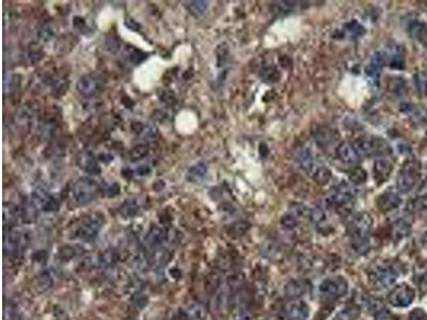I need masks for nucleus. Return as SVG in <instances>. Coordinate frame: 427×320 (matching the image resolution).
<instances>
[{"instance_id":"obj_1","label":"nucleus","mask_w":427,"mask_h":320,"mask_svg":"<svg viewBox=\"0 0 427 320\" xmlns=\"http://www.w3.org/2000/svg\"><path fill=\"white\" fill-rule=\"evenodd\" d=\"M372 225L373 219L367 212L358 213L349 222L347 227L348 236L352 247L357 252L362 253L367 250Z\"/></svg>"},{"instance_id":"obj_2","label":"nucleus","mask_w":427,"mask_h":320,"mask_svg":"<svg viewBox=\"0 0 427 320\" xmlns=\"http://www.w3.org/2000/svg\"><path fill=\"white\" fill-rule=\"evenodd\" d=\"M368 283L377 290L389 288L398 277L397 269L390 262H377L368 270Z\"/></svg>"},{"instance_id":"obj_3","label":"nucleus","mask_w":427,"mask_h":320,"mask_svg":"<svg viewBox=\"0 0 427 320\" xmlns=\"http://www.w3.org/2000/svg\"><path fill=\"white\" fill-rule=\"evenodd\" d=\"M359 156L363 157H387L392 154V146L380 137L359 138L354 143Z\"/></svg>"},{"instance_id":"obj_4","label":"nucleus","mask_w":427,"mask_h":320,"mask_svg":"<svg viewBox=\"0 0 427 320\" xmlns=\"http://www.w3.org/2000/svg\"><path fill=\"white\" fill-rule=\"evenodd\" d=\"M356 200L355 188L349 184L342 183L336 186L326 198V205L331 208H346Z\"/></svg>"},{"instance_id":"obj_5","label":"nucleus","mask_w":427,"mask_h":320,"mask_svg":"<svg viewBox=\"0 0 427 320\" xmlns=\"http://www.w3.org/2000/svg\"><path fill=\"white\" fill-rule=\"evenodd\" d=\"M98 194V184L94 179L81 177L73 186V196L79 205H86L96 199Z\"/></svg>"},{"instance_id":"obj_6","label":"nucleus","mask_w":427,"mask_h":320,"mask_svg":"<svg viewBox=\"0 0 427 320\" xmlns=\"http://www.w3.org/2000/svg\"><path fill=\"white\" fill-rule=\"evenodd\" d=\"M420 177V167L415 161H408L400 169L396 178L397 190L408 193L415 187Z\"/></svg>"},{"instance_id":"obj_7","label":"nucleus","mask_w":427,"mask_h":320,"mask_svg":"<svg viewBox=\"0 0 427 320\" xmlns=\"http://www.w3.org/2000/svg\"><path fill=\"white\" fill-rule=\"evenodd\" d=\"M348 291V282L343 276H329L319 284V292L327 299H339Z\"/></svg>"},{"instance_id":"obj_8","label":"nucleus","mask_w":427,"mask_h":320,"mask_svg":"<svg viewBox=\"0 0 427 320\" xmlns=\"http://www.w3.org/2000/svg\"><path fill=\"white\" fill-rule=\"evenodd\" d=\"M104 225V217L94 213L86 218L77 228L76 236L84 241H92L100 234Z\"/></svg>"},{"instance_id":"obj_9","label":"nucleus","mask_w":427,"mask_h":320,"mask_svg":"<svg viewBox=\"0 0 427 320\" xmlns=\"http://www.w3.org/2000/svg\"><path fill=\"white\" fill-rule=\"evenodd\" d=\"M415 298V291L411 286L407 284H400L396 286L388 297V302L394 307H407L413 302Z\"/></svg>"},{"instance_id":"obj_10","label":"nucleus","mask_w":427,"mask_h":320,"mask_svg":"<svg viewBox=\"0 0 427 320\" xmlns=\"http://www.w3.org/2000/svg\"><path fill=\"white\" fill-rule=\"evenodd\" d=\"M77 92L85 98H92L102 92L101 80L96 76L88 74L80 77L76 85Z\"/></svg>"},{"instance_id":"obj_11","label":"nucleus","mask_w":427,"mask_h":320,"mask_svg":"<svg viewBox=\"0 0 427 320\" xmlns=\"http://www.w3.org/2000/svg\"><path fill=\"white\" fill-rule=\"evenodd\" d=\"M385 62H387V58H385V54L381 52H376L373 56L371 60H369L368 64L365 68V74L368 78H371L375 85H379V77L381 71L384 67Z\"/></svg>"},{"instance_id":"obj_12","label":"nucleus","mask_w":427,"mask_h":320,"mask_svg":"<svg viewBox=\"0 0 427 320\" xmlns=\"http://www.w3.org/2000/svg\"><path fill=\"white\" fill-rule=\"evenodd\" d=\"M32 201H34L36 207L44 211L57 210L59 207V204L54 196L46 190L42 189V188H39V189L34 191V193H32Z\"/></svg>"},{"instance_id":"obj_13","label":"nucleus","mask_w":427,"mask_h":320,"mask_svg":"<svg viewBox=\"0 0 427 320\" xmlns=\"http://www.w3.org/2000/svg\"><path fill=\"white\" fill-rule=\"evenodd\" d=\"M286 315L290 320H308L310 316V307L307 303L300 299H294L286 305Z\"/></svg>"},{"instance_id":"obj_14","label":"nucleus","mask_w":427,"mask_h":320,"mask_svg":"<svg viewBox=\"0 0 427 320\" xmlns=\"http://www.w3.org/2000/svg\"><path fill=\"white\" fill-rule=\"evenodd\" d=\"M335 154H336V157H338L342 162L348 163V165L356 163L360 158V156L357 150L355 149L354 144L346 141L339 143V145L336 146L335 149Z\"/></svg>"},{"instance_id":"obj_15","label":"nucleus","mask_w":427,"mask_h":320,"mask_svg":"<svg viewBox=\"0 0 427 320\" xmlns=\"http://www.w3.org/2000/svg\"><path fill=\"white\" fill-rule=\"evenodd\" d=\"M401 204L400 196L394 191H385L377 199V205L383 212H390L397 209Z\"/></svg>"},{"instance_id":"obj_16","label":"nucleus","mask_w":427,"mask_h":320,"mask_svg":"<svg viewBox=\"0 0 427 320\" xmlns=\"http://www.w3.org/2000/svg\"><path fill=\"white\" fill-rule=\"evenodd\" d=\"M78 165L89 174L96 175L101 172L100 166L95 159V156L91 152H83L78 156Z\"/></svg>"},{"instance_id":"obj_17","label":"nucleus","mask_w":427,"mask_h":320,"mask_svg":"<svg viewBox=\"0 0 427 320\" xmlns=\"http://www.w3.org/2000/svg\"><path fill=\"white\" fill-rule=\"evenodd\" d=\"M392 163L387 159H378L374 163V177L377 184H382L388 180L392 173Z\"/></svg>"},{"instance_id":"obj_18","label":"nucleus","mask_w":427,"mask_h":320,"mask_svg":"<svg viewBox=\"0 0 427 320\" xmlns=\"http://www.w3.org/2000/svg\"><path fill=\"white\" fill-rule=\"evenodd\" d=\"M408 34L427 48V25L420 21H411L407 27Z\"/></svg>"},{"instance_id":"obj_19","label":"nucleus","mask_w":427,"mask_h":320,"mask_svg":"<svg viewBox=\"0 0 427 320\" xmlns=\"http://www.w3.org/2000/svg\"><path fill=\"white\" fill-rule=\"evenodd\" d=\"M385 58L390 59V68L393 70H403L405 68V57L400 46L394 44L390 47Z\"/></svg>"},{"instance_id":"obj_20","label":"nucleus","mask_w":427,"mask_h":320,"mask_svg":"<svg viewBox=\"0 0 427 320\" xmlns=\"http://www.w3.org/2000/svg\"><path fill=\"white\" fill-rule=\"evenodd\" d=\"M315 141L320 146H328L331 144L335 138V131L326 126H317L313 131Z\"/></svg>"},{"instance_id":"obj_21","label":"nucleus","mask_w":427,"mask_h":320,"mask_svg":"<svg viewBox=\"0 0 427 320\" xmlns=\"http://www.w3.org/2000/svg\"><path fill=\"white\" fill-rule=\"evenodd\" d=\"M308 291V284L305 281L295 280L291 281L285 287V293L287 297L297 299Z\"/></svg>"},{"instance_id":"obj_22","label":"nucleus","mask_w":427,"mask_h":320,"mask_svg":"<svg viewBox=\"0 0 427 320\" xmlns=\"http://www.w3.org/2000/svg\"><path fill=\"white\" fill-rule=\"evenodd\" d=\"M206 172H207L206 166H205L203 162H199V163H196V165H194L193 167H191L189 170H188L186 178H187L188 182L193 183V184H198V183L202 182L203 178L205 177V175H206Z\"/></svg>"},{"instance_id":"obj_23","label":"nucleus","mask_w":427,"mask_h":320,"mask_svg":"<svg viewBox=\"0 0 427 320\" xmlns=\"http://www.w3.org/2000/svg\"><path fill=\"white\" fill-rule=\"evenodd\" d=\"M411 231V226L407 220L399 219L392 225V236L395 240H400L408 236Z\"/></svg>"},{"instance_id":"obj_24","label":"nucleus","mask_w":427,"mask_h":320,"mask_svg":"<svg viewBox=\"0 0 427 320\" xmlns=\"http://www.w3.org/2000/svg\"><path fill=\"white\" fill-rule=\"evenodd\" d=\"M296 161L298 162L299 167L307 172H310L313 169V155H312V152L308 147H303V149L298 152V154L296 155Z\"/></svg>"},{"instance_id":"obj_25","label":"nucleus","mask_w":427,"mask_h":320,"mask_svg":"<svg viewBox=\"0 0 427 320\" xmlns=\"http://www.w3.org/2000/svg\"><path fill=\"white\" fill-rule=\"evenodd\" d=\"M344 34L350 39H358L363 37L365 34V28L357 21H351L344 25Z\"/></svg>"},{"instance_id":"obj_26","label":"nucleus","mask_w":427,"mask_h":320,"mask_svg":"<svg viewBox=\"0 0 427 320\" xmlns=\"http://www.w3.org/2000/svg\"><path fill=\"white\" fill-rule=\"evenodd\" d=\"M166 240V232L161 228L155 227L147 234L146 242L151 248H158Z\"/></svg>"},{"instance_id":"obj_27","label":"nucleus","mask_w":427,"mask_h":320,"mask_svg":"<svg viewBox=\"0 0 427 320\" xmlns=\"http://www.w3.org/2000/svg\"><path fill=\"white\" fill-rule=\"evenodd\" d=\"M140 210H141L140 205H139L136 201H131V200L129 201L127 200L124 204L122 205V207L120 209L121 215L126 219H130L138 216Z\"/></svg>"},{"instance_id":"obj_28","label":"nucleus","mask_w":427,"mask_h":320,"mask_svg":"<svg viewBox=\"0 0 427 320\" xmlns=\"http://www.w3.org/2000/svg\"><path fill=\"white\" fill-rule=\"evenodd\" d=\"M313 179L314 182L318 185H326L331 180L332 178V172L329 168L327 167H319L315 169L313 172Z\"/></svg>"},{"instance_id":"obj_29","label":"nucleus","mask_w":427,"mask_h":320,"mask_svg":"<svg viewBox=\"0 0 427 320\" xmlns=\"http://www.w3.org/2000/svg\"><path fill=\"white\" fill-rule=\"evenodd\" d=\"M185 6L187 8L188 12H189L192 16H194V18H200V16H202L207 9V3L201 2V0L188 2L186 3Z\"/></svg>"},{"instance_id":"obj_30","label":"nucleus","mask_w":427,"mask_h":320,"mask_svg":"<svg viewBox=\"0 0 427 320\" xmlns=\"http://www.w3.org/2000/svg\"><path fill=\"white\" fill-rule=\"evenodd\" d=\"M367 173L362 168H355L349 173V180L352 185H362L366 182Z\"/></svg>"},{"instance_id":"obj_31","label":"nucleus","mask_w":427,"mask_h":320,"mask_svg":"<svg viewBox=\"0 0 427 320\" xmlns=\"http://www.w3.org/2000/svg\"><path fill=\"white\" fill-rule=\"evenodd\" d=\"M406 90V84L403 78L394 77L389 83V91L395 95H401Z\"/></svg>"},{"instance_id":"obj_32","label":"nucleus","mask_w":427,"mask_h":320,"mask_svg":"<svg viewBox=\"0 0 427 320\" xmlns=\"http://www.w3.org/2000/svg\"><path fill=\"white\" fill-rule=\"evenodd\" d=\"M414 84L420 94L427 96V73L420 72L414 76Z\"/></svg>"},{"instance_id":"obj_33","label":"nucleus","mask_w":427,"mask_h":320,"mask_svg":"<svg viewBox=\"0 0 427 320\" xmlns=\"http://www.w3.org/2000/svg\"><path fill=\"white\" fill-rule=\"evenodd\" d=\"M262 77L266 83H277L279 78H280V74H279L276 68L268 67L262 71Z\"/></svg>"},{"instance_id":"obj_34","label":"nucleus","mask_w":427,"mask_h":320,"mask_svg":"<svg viewBox=\"0 0 427 320\" xmlns=\"http://www.w3.org/2000/svg\"><path fill=\"white\" fill-rule=\"evenodd\" d=\"M357 310L354 307H345L340 310L333 318V320H355Z\"/></svg>"},{"instance_id":"obj_35","label":"nucleus","mask_w":427,"mask_h":320,"mask_svg":"<svg viewBox=\"0 0 427 320\" xmlns=\"http://www.w3.org/2000/svg\"><path fill=\"white\" fill-rule=\"evenodd\" d=\"M55 278L54 274L51 271H45L39 277V285L42 287L43 289H49L54 285Z\"/></svg>"},{"instance_id":"obj_36","label":"nucleus","mask_w":427,"mask_h":320,"mask_svg":"<svg viewBox=\"0 0 427 320\" xmlns=\"http://www.w3.org/2000/svg\"><path fill=\"white\" fill-rule=\"evenodd\" d=\"M147 153H149V147H147L146 145H143V144L142 145H137L130 152L131 160L142 159Z\"/></svg>"},{"instance_id":"obj_37","label":"nucleus","mask_w":427,"mask_h":320,"mask_svg":"<svg viewBox=\"0 0 427 320\" xmlns=\"http://www.w3.org/2000/svg\"><path fill=\"white\" fill-rule=\"evenodd\" d=\"M297 223H298V220H297V217L294 215L293 212H290V213H287V215H285L283 218H282V224L286 227V228H294V227H296L297 226Z\"/></svg>"},{"instance_id":"obj_38","label":"nucleus","mask_w":427,"mask_h":320,"mask_svg":"<svg viewBox=\"0 0 427 320\" xmlns=\"http://www.w3.org/2000/svg\"><path fill=\"white\" fill-rule=\"evenodd\" d=\"M412 205H413L414 210H423L427 208V198H425V196L416 198L415 200H413Z\"/></svg>"},{"instance_id":"obj_39","label":"nucleus","mask_w":427,"mask_h":320,"mask_svg":"<svg viewBox=\"0 0 427 320\" xmlns=\"http://www.w3.org/2000/svg\"><path fill=\"white\" fill-rule=\"evenodd\" d=\"M120 190L121 189H120L119 185L117 183H114V184L110 185L109 187H107L106 194H107V196H116L120 193Z\"/></svg>"},{"instance_id":"obj_40","label":"nucleus","mask_w":427,"mask_h":320,"mask_svg":"<svg viewBox=\"0 0 427 320\" xmlns=\"http://www.w3.org/2000/svg\"><path fill=\"white\" fill-rule=\"evenodd\" d=\"M125 25H126L127 28H129L130 30H133V31H138L139 29H140V24L137 23L133 19H127L126 22H125Z\"/></svg>"},{"instance_id":"obj_41","label":"nucleus","mask_w":427,"mask_h":320,"mask_svg":"<svg viewBox=\"0 0 427 320\" xmlns=\"http://www.w3.org/2000/svg\"><path fill=\"white\" fill-rule=\"evenodd\" d=\"M137 173H138L139 175H141V176L146 175V174H149V173H150V169H149V167H147V166H141V167H139V168H138V170H137Z\"/></svg>"},{"instance_id":"obj_42","label":"nucleus","mask_w":427,"mask_h":320,"mask_svg":"<svg viewBox=\"0 0 427 320\" xmlns=\"http://www.w3.org/2000/svg\"><path fill=\"white\" fill-rule=\"evenodd\" d=\"M235 320H251V318L248 315H240Z\"/></svg>"},{"instance_id":"obj_43","label":"nucleus","mask_w":427,"mask_h":320,"mask_svg":"<svg viewBox=\"0 0 427 320\" xmlns=\"http://www.w3.org/2000/svg\"><path fill=\"white\" fill-rule=\"evenodd\" d=\"M423 242H424V244H425V247L427 248V232L424 234V236H423Z\"/></svg>"}]
</instances>
